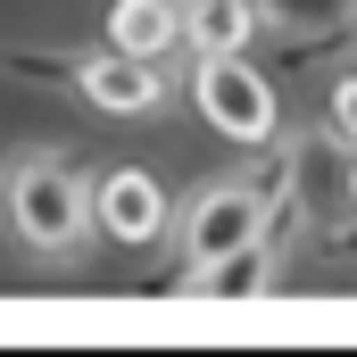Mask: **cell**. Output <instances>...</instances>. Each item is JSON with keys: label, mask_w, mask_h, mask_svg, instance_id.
<instances>
[{"label": "cell", "mask_w": 357, "mask_h": 357, "mask_svg": "<svg viewBox=\"0 0 357 357\" xmlns=\"http://www.w3.org/2000/svg\"><path fill=\"white\" fill-rule=\"evenodd\" d=\"M0 216H8V233L25 250L67 258V250H84V233H91V183L59 150H17L0 167Z\"/></svg>", "instance_id": "obj_1"}, {"label": "cell", "mask_w": 357, "mask_h": 357, "mask_svg": "<svg viewBox=\"0 0 357 357\" xmlns=\"http://www.w3.org/2000/svg\"><path fill=\"white\" fill-rule=\"evenodd\" d=\"M274 199H282V183H266V175H216V183H199V191L175 208L183 274H199L208 258H225L233 241H250V233L274 216Z\"/></svg>", "instance_id": "obj_2"}, {"label": "cell", "mask_w": 357, "mask_h": 357, "mask_svg": "<svg viewBox=\"0 0 357 357\" xmlns=\"http://www.w3.org/2000/svg\"><path fill=\"white\" fill-rule=\"evenodd\" d=\"M191 100H199V116H208L225 142H274V133H282L274 84L250 67V50H199V67H191Z\"/></svg>", "instance_id": "obj_3"}, {"label": "cell", "mask_w": 357, "mask_h": 357, "mask_svg": "<svg viewBox=\"0 0 357 357\" xmlns=\"http://www.w3.org/2000/svg\"><path fill=\"white\" fill-rule=\"evenodd\" d=\"M291 233H299V199H291V183H282V199H274L266 225H258L250 241H233L225 258H208L199 274H183V291H191V299H266L274 282H282Z\"/></svg>", "instance_id": "obj_4"}, {"label": "cell", "mask_w": 357, "mask_h": 357, "mask_svg": "<svg viewBox=\"0 0 357 357\" xmlns=\"http://www.w3.org/2000/svg\"><path fill=\"white\" fill-rule=\"evenodd\" d=\"M67 84L84 91L100 116H150V108H167V59H133V50H91L67 67Z\"/></svg>", "instance_id": "obj_5"}, {"label": "cell", "mask_w": 357, "mask_h": 357, "mask_svg": "<svg viewBox=\"0 0 357 357\" xmlns=\"http://www.w3.org/2000/svg\"><path fill=\"white\" fill-rule=\"evenodd\" d=\"M91 225H100L108 241L142 250V241H158V233L175 225V199H167V183L150 175V167H116V175L91 183Z\"/></svg>", "instance_id": "obj_6"}, {"label": "cell", "mask_w": 357, "mask_h": 357, "mask_svg": "<svg viewBox=\"0 0 357 357\" xmlns=\"http://www.w3.org/2000/svg\"><path fill=\"white\" fill-rule=\"evenodd\" d=\"M108 42L133 50V59L183 50V0H116V8H108Z\"/></svg>", "instance_id": "obj_7"}, {"label": "cell", "mask_w": 357, "mask_h": 357, "mask_svg": "<svg viewBox=\"0 0 357 357\" xmlns=\"http://www.w3.org/2000/svg\"><path fill=\"white\" fill-rule=\"evenodd\" d=\"M183 42L191 50H250L258 42V0H183Z\"/></svg>", "instance_id": "obj_8"}, {"label": "cell", "mask_w": 357, "mask_h": 357, "mask_svg": "<svg viewBox=\"0 0 357 357\" xmlns=\"http://www.w3.org/2000/svg\"><path fill=\"white\" fill-rule=\"evenodd\" d=\"M258 25L291 42H324V33H349V0H258Z\"/></svg>", "instance_id": "obj_9"}, {"label": "cell", "mask_w": 357, "mask_h": 357, "mask_svg": "<svg viewBox=\"0 0 357 357\" xmlns=\"http://www.w3.org/2000/svg\"><path fill=\"white\" fill-rule=\"evenodd\" d=\"M333 133L357 150V75H341V84H333Z\"/></svg>", "instance_id": "obj_10"}, {"label": "cell", "mask_w": 357, "mask_h": 357, "mask_svg": "<svg viewBox=\"0 0 357 357\" xmlns=\"http://www.w3.org/2000/svg\"><path fill=\"white\" fill-rule=\"evenodd\" d=\"M349 216H357V150H349Z\"/></svg>", "instance_id": "obj_11"}, {"label": "cell", "mask_w": 357, "mask_h": 357, "mask_svg": "<svg viewBox=\"0 0 357 357\" xmlns=\"http://www.w3.org/2000/svg\"><path fill=\"white\" fill-rule=\"evenodd\" d=\"M349 33H357V0H349Z\"/></svg>", "instance_id": "obj_12"}]
</instances>
